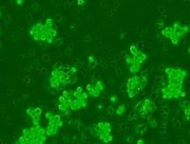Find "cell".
<instances>
[{"label":"cell","mask_w":190,"mask_h":144,"mask_svg":"<svg viewBox=\"0 0 190 144\" xmlns=\"http://www.w3.org/2000/svg\"><path fill=\"white\" fill-rule=\"evenodd\" d=\"M105 84L102 80L96 79L93 80L92 82L89 83L86 86L87 93L89 97L97 98L102 95V93L105 91Z\"/></svg>","instance_id":"14"},{"label":"cell","mask_w":190,"mask_h":144,"mask_svg":"<svg viewBox=\"0 0 190 144\" xmlns=\"http://www.w3.org/2000/svg\"><path fill=\"white\" fill-rule=\"evenodd\" d=\"M167 83L183 86L184 80L188 77V72L181 67H167L164 69Z\"/></svg>","instance_id":"8"},{"label":"cell","mask_w":190,"mask_h":144,"mask_svg":"<svg viewBox=\"0 0 190 144\" xmlns=\"http://www.w3.org/2000/svg\"><path fill=\"white\" fill-rule=\"evenodd\" d=\"M94 144H98V143H94Z\"/></svg>","instance_id":"25"},{"label":"cell","mask_w":190,"mask_h":144,"mask_svg":"<svg viewBox=\"0 0 190 144\" xmlns=\"http://www.w3.org/2000/svg\"><path fill=\"white\" fill-rule=\"evenodd\" d=\"M147 59V53L141 51L136 45H130L129 53L126 56L124 61L129 73L131 75H137L140 72L142 66Z\"/></svg>","instance_id":"4"},{"label":"cell","mask_w":190,"mask_h":144,"mask_svg":"<svg viewBox=\"0 0 190 144\" xmlns=\"http://www.w3.org/2000/svg\"><path fill=\"white\" fill-rule=\"evenodd\" d=\"M180 107L181 108V110H183L184 120L190 121V101H187V100L181 101Z\"/></svg>","instance_id":"16"},{"label":"cell","mask_w":190,"mask_h":144,"mask_svg":"<svg viewBox=\"0 0 190 144\" xmlns=\"http://www.w3.org/2000/svg\"><path fill=\"white\" fill-rule=\"evenodd\" d=\"M148 126L150 127V128L152 129H155L156 127H157V121H156V119H154V118H150V119L148 120Z\"/></svg>","instance_id":"18"},{"label":"cell","mask_w":190,"mask_h":144,"mask_svg":"<svg viewBox=\"0 0 190 144\" xmlns=\"http://www.w3.org/2000/svg\"><path fill=\"white\" fill-rule=\"evenodd\" d=\"M71 98L72 91L71 90H65L62 92L59 97L58 110L64 115H69L71 113Z\"/></svg>","instance_id":"13"},{"label":"cell","mask_w":190,"mask_h":144,"mask_svg":"<svg viewBox=\"0 0 190 144\" xmlns=\"http://www.w3.org/2000/svg\"><path fill=\"white\" fill-rule=\"evenodd\" d=\"M126 112V106L124 104H120L117 107V109H116V115H119V117L123 115Z\"/></svg>","instance_id":"17"},{"label":"cell","mask_w":190,"mask_h":144,"mask_svg":"<svg viewBox=\"0 0 190 144\" xmlns=\"http://www.w3.org/2000/svg\"><path fill=\"white\" fill-rule=\"evenodd\" d=\"M76 69L74 67L59 66L54 68L50 75L49 84L52 90H62L71 83H74Z\"/></svg>","instance_id":"2"},{"label":"cell","mask_w":190,"mask_h":144,"mask_svg":"<svg viewBox=\"0 0 190 144\" xmlns=\"http://www.w3.org/2000/svg\"><path fill=\"white\" fill-rule=\"evenodd\" d=\"M161 95L164 99L176 100L184 97L185 93L183 92V86L167 83L166 86L161 89Z\"/></svg>","instance_id":"12"},{"label":"cell","mask_w":190,"mask_h":144,"mask_svg":"<svg viewBox=\"0 0 190 144\" xmlns=\"http://www.w3.org/2000/svg\"><path fill=\"white\" fill-rule=\"evenodd\" d=\"M26 114L30 117L33 125H40L42 115V109L40 107H28L26 110Z\"/></svg>","instance_id":"15"},{"label":"cell","mask_w":190,"mask_h":144,"mask_svg":"<svg viewBox=\"0 0 190 144\" xmlns=\"http://www.w3.org/2000/svg\"><path fill=\"white\" fill-rule=\"evenodd\" d=\"M25 2V0H16V3H17V5H23Z\"/></svg>","instance_id":"20"},{"label":"cell","mask_w":190,"mask_h":144,"mask_svg":"<svg viewBox=\"0 0 190 144\" xmlns=\"http://www.w3.org/2000/svg\"><path fill=\"white\" fill-rule=\"evenodd\" d=\"M22 137L28 144H45L48 135L46 129L41 125H33L22 131Z\"/></svg>","instance_id":"5"},{"label":"cell","mask_w":190,"mask_h":144,"mask_svg":"<svg viewBox=\"0 0 190 144\" xmlns=\"http://www.w3.org/2000/svg\"><path fill=\"white\" fill-rule=\"evenodd\" d=\"M1 16H2V13L0 12V17H1Z\"/></svg>","instance_id":"23"},{"label":"cell","mask_w":190,"mask_h":144,"mask_svg":"<svg viewBox=\"0 0 190 144\" xmlns=\"http://www.w3.org/2000/svg\"><path fill=\"white\" fill-rule=\"evenodd\" d=\"M0 48H1V43H0Z\"/></svg>","instance_id":"24"},{"label":"cell","mask_w":190,"mask_h":144,"mask_svg":"<svg viewBox=\"0 0 190 144\" xmlns=\"http://www.w3.org/2000/svg\"><path fill=\"white\" fill-rule=\"evenodd\" d=\"M156 110H157V106L151 98H144L136 105V112L139 117L147 120L152 117V115Z\"/></svg>","instance_id":"11"},{"label":"cell","mask_w":190,"mask_h":144,"mask_svg":"<svg viewBox=\"0 0 190 144\" xmlns=\"http://www.w3.org/2000/svg\"><path fill=\"white\" fill-rule=\"evenodd\" d=\"M148 82V78L146 75H134L126 81V93L129 98L135 97L144 91Z\"/></svg>","instance_id":"6"},{"label":"cell","mask_w":190,"mask_h":144,"mask_svg":"<svg viewBox=\"0 0 190 144\" xmlns=\"http://www.w3.org/2000/svg\"><path fill=\"white\" fill-rule=\"evenodd\" d=\"M187 52H188V53H190V47L188 48V50H187Z\"/></svg>","instance_id":"22"},{"label":"cell","mask_w":190,"mask_h":144,"mask_svg":"<svg viewBox=\"0 0 190 144\" xmlns=\"http://www.w3.org/2000/svg\"><path fill=\"white\" fill-rule=\"evenodd\" d=\"M190 32V26L183 24L180 21L174 22L171 26L163 27L161 30V35L167 38L173 45L180 44L184 36Z\"/></svg>","instance_id":"3"},{"label":"cell","mask_w":190,"mask_h":144,"mask_svg":"<svg viewBox=\"0 0 190 144\" xmlns=\"http://www.w3.org/2000/svg\"><path fill=\"white\" fill-rule=\"evenodd\" d=\"M89 95L85 92L82 87H77L72 91V98H71V112L79 111L86 108L89 103Z\"/></svg>","instance_id":"10"},{"label":"cell","mask_w":190,"mask_h":144,"mask_svg":"<svg viewBox=\"0 0 190 144\" xmlns=\"http://www.w3.org/2000/svg\"><path fill=\"white\" fill-rule=\"evenodd\" d=\"M90 134L105 144H109L113 140L112 127L111 124L107 121H101L95 125H92L90 128Z\"/></svg>","instance_id":"7"},{"label":"cell","mask_w":190,"mask_h":144,"mask_svg":"<svg viewBox=\"0 0 190 144\" xmlns=\"http://www.w3.org/2000/svg\"><path fill=\"white\" fill-rule=\"evenodd\" d=\"M15 144H28V143L26 142V141H25V139H24L23 137H20L17 140L15 141Z\"/></svg>","instance_id":"19"},{"label":"cell","mask_w":190,"mask_h":144,"mask_svg":"<svg viewBox=\"0 0 190 144\" xmlns=\"http://www.w3.org/2000/svg\"><path fill=\"white\" fill-rule=\"evenodd\" d=\"M30 35L35 42L53 44L58 35L57 26L52 17H48L44 21H39L30 29Z\"/></svg>","instance_id":"1"},{"label":"cell","mask_w":190,"mask_h":144,"mask_svg":"<svg viewBox=\"0 0 190 144\" xmlns=\"http://www.w3.org/2000/svg\"><path fill=\"white\" fill-rule=\"evenodd\" d=\"M137 144H146V142H144V139H139L137 141Z\"/></svg>","instance_id":"21"},{"label":"cell","mask_w":190,"mask_h":144,"mask_svg":"<svg viewBox=\"0 0 190 144\" xmlns=\"http://www.w3.org/2000/svg\"><path fill=\"white\" fill-rule=\"evenodd\" d=\"M45 117L47 118L48 124L46 129V133L48 137H54L59 133L60 129L63 127V120L61 118V115L55 114L52 111H49L45 114Z\"/></svg>","instance_id":"9"}]
</instances>
